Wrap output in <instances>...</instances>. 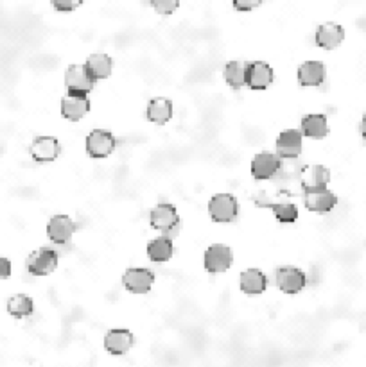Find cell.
Here are the masks:
<instances>
[{
    "instance_id": "obj_7",
    "label": "cell",
    "mask_w": 366,
    "mask_h": 367,
    "mask_svg": "<svg viewBox=\"0 0 366 367\" xmlns=\"http://www.w3.org/2000/svg\"><path fill=\"white\" fill-rule=\"evenodd\" d=\"M234 262L232 249L223 244H214L205 252V269L209 272H223Z\"/></svg>"
},
{
    "instance_id": "obj_11",
    "label": "cell",
    "mask_w": 366,
    "mask_h": 367,
    "mask_svg": "<svg viewBox=\"0 0 366 367\" xmlns=\"http://www.w3.org/2000/svg\"><path fill=\"white\" fill-rule=\"evenodd\" d=\"M300 181H302V188L305 192L327 188V183L330 181V172L323 165H307L300 174Z\"/></svg>"
},
{
    "instance_id": "obj_4",
    "label": "cell",
    "mask_w": 366,
    "mask_h": 367,
    "mask_svg": "<svg viewBox=\"0 0 366 367\" xmlns=\"http://www.w3.org/2000/svg\"><path fill=\"white\" fill-rule=\"evenodd\" d=\"M58 252L49 248H41L34 251L27 260V269L34 276H47L56 269Z\"/></svg>"
},
{
    "instance_id": "obj_19",
    "label": "cell",
    "mask_w": 366,
    "mask_h": 367,
    "mask_svg": "<svg viewBox=\"0 0 366 367\" xmlns=\"http://www.w3.org/2000/svg\"><path fill=\"white\" fill-rule=\"evenodd\" d=\"M239 285L244 294L257 296V294H262L266 290V287H268V280H266L264 272L258 271V269H246V271L241 275Z\"/></svg>"
},
{
    "instance_id": "obj_1",
    "label": "cell",
    "mask_w": 366,
    "mask_h": 367,
    "mask_svg": "<svg viewBox=\"0 0 366 367\" xmlns=\"http://www.w3.org/2000/svg\"><path fill=\"white\" fill-rule=\"evenodd\" d=\"M237 212L239 206L232 193H217L209 203V213L216 223H232Z\"/></svg>"
},
{
    "instance_id": "obj_5",
    "label": "cell",
    "mask_w": 366,
    "mask_h": 367,
    "mask_svg": "<svg viewBox=\"0 0 366 367\" xmlns=\"http://www.w3.org/2000/svg\"><path fill=\"white\" fill-rule=\"evenodd\" d=\"M178 223V212H176V208L172 204L160 203L151 210V226H153V230L169 233V231L176 230Z\"/></svg>"
},
{
    "instance_id": "obj_9",
    "label": "cell",
    "mask_w": 366,
    "mask_h": 367,
    "mask_svg": "<svg viewBox=\"0 0 366 367\" xmlns=\"http://www.w3.org/2000/svg\"><path fill=\"white\" fill-rule=\"evenodd\" d=\"M90 112V100L88 97L83 95V93H70L63 97L61 100V113H63L65 119L72 120V122H78L83 117H86V113Z\"/></svg>"
},
{
    "instance_id": "obj_3",
    "label": "cell",
    "mask_w": 366,
    "mask_h": 367,
    "mask_svg": "<svg viewBox=\"0 0 366 367\" xmlns=\"http://www.w3.org/2000/svg\"><path fill=\"white\" fill-rule=\"evenodd\" d=\"M115 137L110 131L95 129L86 138V152L92 158H106L115 151Z\"/></svg>"
},
{
    "instance_id": "obj_32",
    "label": "cell",
    "mask_w": 366,
    "mask_h": 367,
    "mask_svg": "<svg viewBox=\"0 0 366 367\" xmlns=\"http://www.w3.org/2000/svg\"><path fill=\"white\" fill-rule=\"evenodd\" d=\"M359 131H361L362 138H366V115L362 117V120H361V126H359Z\"/></svg>"
},
{
    "instance_id": "obj_13",
    "label": "cell",
    "mask_w": 366,
    "mask_h": 367,
    "mask_svg": "<svg viewBox=\"0 0 366 367\" xmlns=\"http://www.w3.org/2000/svg\"><path fill=\"white\" fill-rule=\"evenodd\" d=\"M75 230H78V226L68 216H56L47 224V233L54 244H67L72 235L75 233Z\"/></svg>"
},
{
    "instance_id": "obj_22",
    "label": "cell",
    "mask_w": 366,
    "mask_h": 367,
    "mask_svg": "<svg viewBox=\"0 0 366 367\" xmlns=\"http://www.w3.org/2000/svg\"><path fill=\"white\" fill-rule=\"evenodd\" d=\"M147 119L155 124H167L172 119V102L169 99H153L147 106Z\"/></svg>"
},
{
    "instance_id": "obj_30",
    "label": "cell",
    "mask_w": 366,
    "mask_h": 367,
    "mask_svg": "<svg viewBox=\"0 0 366 367\" xmlns=\"http://www.w3.org/2000/svg\"><path fill=\"white\" fill-rule=\"evenodd\" d=\"M264 0H234V8L237 11H251V9L258 8Z\"/></svg>"
},
{
    "instance_id": "obj_27",
    "label": "cell",
    "mask_w": 366,
    "mask_h": 367,
    "mask_svg": "<svg viewBox=\"0 0 366 367\" xmlns=\"http://www.w3.org/2000/svg\"><path fill=\"white\" fill-rule=\"evenodd\" d=\"M258 206H266L269 208L273 213H275V217H277L281 223H295L296 219H298V210H296L295 204L291 203H271V204H261L258 203Z\"/></svg>"
},
{
    "instance_id": "obj_26",
    "label": "cell",
    "mask_w": 366,
    "mask_h": 367,
    "mask_svg": "<svg viewBox=\"0 0 366 367\" xmlns=\"http://www.w3.org/2000/svg\"><path fill=\"white\" fill-rule=\"evenodd\" d=\"M34 310V303L29 296L26 294H16L8 301V312L16 319L22 317H29Z\"/></svg>"
},
{
    "instance_id": "obj_12",
    "label": "cell",
    "mask_w": 366,
    "mask_h": 367,
    "mask_svg": "<svg viewBox=\"0 0 366 367\" xmlns=\"http://www.w3.org/2000/svg\"><path fill=\"white\" fill-rule=\"evenodd\" d=\"M122 283L130 292L133 294H146L150 292L151 287L155 283V275L147 269H139L133 267L130 271H126V275L122 276Z\"/></svg>"
},
{
    "instance_id": "obj_31",
    "label": "cell",
    "mask_w": 366,
    "mask_h": 367,
    "mask_svg": "<svg viewBox=\"0 0 366 367\" xmlns=\"http://www.w3.org/2000/svg\"><path fill=\"white\" fill-rule=\"evenodd\" d=\"M11 276V262L8 258H0V280Z\"/></svg>"
},
{
    "instance_id": "obj_29",
    "label": "cell",
    "mask_w": 366,
    "mask_h": 367,
    "mask_svg": "<svg viewBox=\"0 0 366 367\" xmlns=\"http://www.w3.org/2000/svg\"><path fill=\"white\" fill-rule=\"evenodd\" d=\"M51 4H53L58 11L68 13V11H74V9H78L79 6L83 4V0H51Z\"/></svg>"
},
{
    "instance_id": "obj_25",
    "label": "cell",
    "mask_w": 366,
    "mask_h": 367,
    "mask_svg": "<svg viewBox=\"0 0 366 367\" xmlns=\"http://www.w3.org/2000/svg\"><path fill=\"white\" fill-rule=\"evenodd\" d=\"M172 251L174 248H172V240L169 237H158L147 245V255L153 262H167L171 260Z\"/></svg>"
},
{
    "instance_id": "obj_18",
    "label": "cell",
    "mask_w": 366,
    "mask_h": 367,
    "mask_svg": "<svg viewBox=\"0 0 366 367\" xmlns=\"http://www.w3.org/2000/svg\"><path fill=\"white\" fill-rule=\"evenodd\" d=\"M133 342V334L130 330H110L105 337V348L112 355H124L130 351Z\"/></svg>"
},
{
    "instance_id": "obj_28",
    "label": "cell",
    "mask_w": 366,
    "mask_h": 367,
    "mask_svg": "<svg viewBox=\"0 0 366 367\" xmlns=\"http://www.w3.org/2000/svg\"><path fill=\"white\" fill-rule=\"evenodd\" d=\"M151 6L160 15H172L178 9L179 0H150Z\"/></svg>"
},
{
    "instance_id": "obj_23",
    "label": "cell",
    "mask_w": 366,
    "mask_h": 367,
    "mask_svg": "<svg viewBox=\"0 0 366 367\" xmlns=\"http://www.w3.org/2000/svg\"><path fill=\"white\" fill-rule=\"evenodd\" d=\"M246 74H248V63L244 61H230L224 67V81L232 86L234 90H239L246 86Z\"/></svg>"
},
{
    "instance_id": "obj_16",
    "label": "cell",
    "mask_w": 366,
    "mask_h": 367,
    "mask_svg": "<svg viewBox=\"0 0 366 367\" xmlns=\"http://www.w3.org/2000/svg\"><path fill=\"white\" fill-rule=\"evenodd\" d=\"M273 83V68L268 63L262 61H255V63H248V74H246V85L251 90H266Z\"/></svg>"
},
{
    "instance_id": "obj_8",
    "label": "cell",
    "mask_w": 366,
    "mask_h": 367,
    "mask_svg": "<svg viewBox=\"0 0 366 367\" xmlns=\"http://www.w3.org/2000/svg\"><path fill=\"white\" fill-rule=\"evenodd\" d=\"M277 287L286 294H298L305 287L307 276L305 272L296 267H281L275 276Z\"/></svg>"
},
{
    "instance_id": "obj_17",
    "label": "cell",
    "mask_w": 366,
    "mask_h": 367,
    "mask_svg": "<svg viewBox=\"0 0 366 367\" xmlns=\"http://www.w3.org/2000/svg\"><path fill=\"white\" fill-rule=\"evenodd\" d=\"M277 152L281 158H296L302 152V133L298 129H288L278 134Z\"/></svg>"
},
{
    "instance_id": "obj_14",
    "label": "cell",
    "mask_w": 366,
    "mask_h": 367,
    "mask_svg": "<svg viewBox=\"0 0 366 367\" xmlns=\"http://www.w3.org/2000/svg\"><path fill=\"white\" fill-rule=\"evenodd\" d=\"M316 43L318 47L327 48V50H333V48L340 47L341 41L345 40V29L340 23H323V26L318 27L316 31Z\"/></svg>"
},
{
    "instance_id": "obj_10",
    "label": "cell",
    "mask_w": 366,
    "mask_h": 367,
    "mask_svg": "<svg viewBox=\"0 0 366 367\" xmlns=\"http://www.w3.org/2000/svg\"><path fill=\"white\" fill-rule=\"evenodd\" d=\"M281 169V156L273 154V152H261L251 161V176L255 179H269L277 174Z\"/></svg>"
},
{
    "instance_id": "obj_24",
    "label": "cell",
    "mask_w": 366,
    "mask_h": 367,
    "mask_svg": "<svg viewBox=\"0 0 366 367\" xmlns=\"http://www.w3.org/2000/svg\"><path fill=\"white\" fill-rule=\"evenodd\" d=\"M329 133V124L323 115H307L302 119V134L309 138H323Z\"/></svg>"
},
{
    "instance_id": "obj_15",
    "label": "cell",
    "mask_w": 366,
    "mask_h": 367,
    "mask_svg": "<svg viewBox=\"0 0 366 367\" xmlns=\"http://www.w3.org/2000/svg\"><path fill=\"white\" fill-rule=\"evenodd\" d=\"M336 204H338V197L327 188L305 192V206L307 210H310V212L327 213L330 212Z\"/></svg>"
},
{
    "instance_id": "obj_21",
    "label": "cell",
    "mask_w": 366,
    "mask_h": 367,
    "mask_svg": "<svg viewBox=\"0 0 366 367\" xmlns=\"http://www.w3.org/2000/svg\"><path fill=\"white\" fill-rule=\"evenodd\" d=\"M86 68H88L90 75L99 81V79L110 78L113 70V61L112 58L106 56V54H92V56L86 60Z\"/></svg>"
},
{
    "instance_id": "obj_2",
    "label": "cell",
    "mask_w": 366,
    "mask_h": 367,
    "mask_svg": "<svg viewBox=\"0 0 366 367\" xmlns=\"http://www.w3.org/2000/svg\"><path fill=\"white\" fill-rule=\"evenodd\" d=\"M95 79L90 75L86 65H72L68 70L65 72V86L70 93H83L88 95L94 88Z\"/></svg>"
},
{
    "instance_id": "obj_6",
    "label": "cell",
    "mask_w": 366,
    "mask_h": 367,
    "mask_svg": "<svg viewBox=\"0 0 366 367\" xmlns=\"http://www.w3.org/2000/svg\"><path fill=\"white\" fill-rule=\"evenodd\" d=\"M31 156L40 164H49L60 156L61 145L54 137H38L31 144Z\"/></svg>"
},
{
    "instance_id": "obj_20",
    "label": "cell",
    "mask_w": 366,
    "mask_h": 367,
    "mask_svg": "<svg viewBox=\"0 0 366 367\" xmlns=\"http://www.w3.org/2000/svg\"><path fill=\"white\" fill-rule=\"evenodd\" d=\"M298 81L302 86H320L325 81V67L320 61H305L298 68Z\"/></svg>"
}]
</instances>
